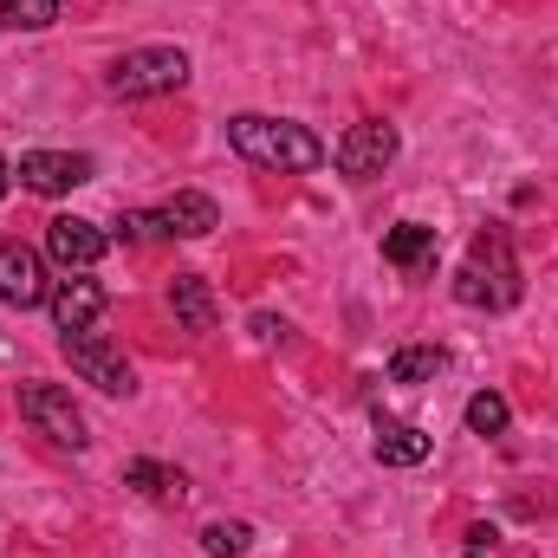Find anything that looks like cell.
<instances>
[{"label":"cell","mask_w":558,"mask_h":558,"mask_svg":"<svg viewBox=\"0 0 558 558\" xmlns=\"http://www.w3.org/2000/svg\"><path fill=\"white\" fill-rule=\"evenodd\" d=\"M507 422H513V410H507V397H500V390L468 397V428H474V435H507Z\"/></svg>","instance_id":"d6986e66"},{"label":"cell","mask_w":558,"mask_h":558,"mask_svg":"<svg viewBox=\"0 0 558 558\" xmlns=\"http://www.w3.org/2000/svg\"><path fill=\"white\" fill-rule=\"evenodd\" d=\"M0 299H7V305H20V312H33V305H46V299H52L46 260H39L26 241H0Z\"/></svg>","instance_id":"ba28073f"},{"label":"cell","mask_w":558,"mask_h":558,"mask_svg":"<svg viewBox=\"0 0 558 558\" xmlns=\"http://www.w3.org/2000/svg\"><path fill=\"white\" fill-rule=\"evenodd\" d=\"M105 85H111L118 98H162V92H182V85H189V52H175V46H137V52L111 59Z\"/></svg>","instance_id":"3957f363"},{"label":"cell","mask_w":558,"mask_h":558,"mask_svg":"<svg viewBox=\"0 0 558 558\" xmlns=\"http://www.w3.org/2000/svg\"><path fill=\"white\" fill-rule=\"evenodd\" d=\"M156 228H162L169 241H202V234H215V228H221V208H215V195L182 189V195H169V202L156 208Z\"/></svg>","instance_id":"8fae6325"},{"label":"cell","mask_w":558,"mask_h":558,"mask_svg":"<svg viewBox=\"0 0 558 558\" xmlns=\"http://www.w3.org/2000/svg\"><path fill=\"white\" fill-rule=\"evenodd\" d=\"M59 20V0H0V33H46Z\"/></svg>","instance_id":"e0dca14e"},{"label":"cell","mask_w":558,"mask_h":558,"mask_svg":"<svg viewBox=\"0 0 558 558\" xmlns=\"http://www.w3.org/2000/svg\"><path fill=\"white\" fill-rule=\"evenodd\" d=\"M162 228H156V215H118V241H131V247H143V241H156Z\"/></svg>","instance_id":"ffe728a7"},{"label":"cell","mask_w":558,"mask_h":558,"mask_svg":"<svg viewBox=\"0 0 558 558\" xmlns=\"http://www.w3.org/2000/svg\"><path fill=\"white\" fill-rule=\"evenodd\" d=\"M59 351H65V364H72L85 384H98L105 397H131V390H137L131 357H124L105 331H65V338H59Z\"/></svg>","instance_id":"277c9868"},{"label":"cell","mask_w":558,"mask_h":558,"mask_svg":"<svg viewBox=\"0 0 558 558\" xmlns=\"http://www.w3.org/2000/svg\"><path fill=\"white\" fill-rule=\"evenodd\" d=\"M20 416L59 448H85V410L59 384H20Z\"/></svg>","instance_id":"8992f818"},{"label":"cell","mask_w":558,"mask_h":558,"mask_svg":"<svg viewBox=\"0 0 558 558\" xmlns=\"http://www.w3.org/2000/svg\"><path fill=\"white\" fill-rule=\"evenodd\" d=\"M454 299L474 305V312H507V305H520V260H513L507 228L474 234V247H468V260H461V274H454Z\"/></svg>","instance_id":"7a4b0ae2"},{"label":"cell","mask_w":558,"mask_h":558,"mask_svg":"<svg viewBox=\"0 0 558 558\" xmlns=\"http://www.w3.org/2000/svg\"><path fill=\"white\" fill-rule=\"evenodd\" d=\"M46 254L65 267V274H92L105 254H111V234L98 221H78V215H59L46 221Z\"/></svg>","instance_id":"52a82bcc"},{"label":"cell","mask_w":558,"mask_h":558,"mask_svg":"<svg viewBox=\"0 0 558 558\" xmlns=\"http://www.w3.org/2000/svg\"><path fill=\"white\" fill-rule=\"evenodd\" d=\"M33 195H65L78 182H92V156H72V149H26L20 169H13Z\"/></svg>","instance_id":"9c48e42d"},{"label":"cell","mask_w":558,"mask_h":558,"mask_svg":"<svg viewBox=\"0 0 558 558\" xmlns=\"http://www.w3.org/2000/svg\"><path fill=\"white\" fill-rule=\"evenodd\" d=\"M124 487H137L149 500H182V494H189V481H182L175 468H162V461H131V468H124Z\"/></svg>","instance_id":"2e32d148"},{"label":"cell","mask_w":558,"mask_h":558,"mask_svg":"<svg viewBox=\"0 0 558 558\" xmlns=\"http://www.w3.org/2000/svg\"><path fill=\"white\" fill-rule=\"evenodd\" d=\"M397 124H384V118H364V124H351L338 149H331V162H338V175H351V182H371V175H384L390 162H397Z\"/></svg>","instance_id":"5b68a950"},{"label":"cell","mask_w":558,"mask_h":558,"mask_svg":"<svg viewBox=\"0 0 558 558\" xmlns=\"http://www.w3.org/2000/svg\"><path fill=\"white\" fill-rule=\"evenodd\" d=\"M448 371V351L441 344H403L390 357V384H435Z\"/></svg>","instance_id":"9a60e30c"},{"label":"cell","mask_w":558,"mask_h":558,"mask_svg":"<svg viewBox=\"0 0 558 558\" xmlns=\"http://www.w3.org/2000/svg\"><path fill=\"white\" fill-rule=\"evenodd\" d=\"M228 143H234L247 162L279 169V175H305V169H318V162L331 156L305 124H292V118H260V111H241V118L228 124Z\"/></svg>","instance_id":"6da1fadb"},{"label":"cell","mask_w":558,"mask_h":558,"mask_svg":"<svg viewBox=\"0 0 558 558\" xmlns=\"http://www.w3.org/2000/svg\"><path fill=\"white\" fill-rule=\"evenodd\" d=\"M46 305H52V325H59V331H92V325L105 318V305H111V299H105V286H98V279L72 274V279H59V286H52V299H46Z\"/></svg>","instance_id":"30bf717a"},{"label":"cell","mask_w":558,"mask_h":558,"mask_svg":"<svg viewBox=\"0 0 558 558\" xmlns=\"http://www.w3.org/2000/svg\"><path fill=\"white\" fill-rule=\"evenodd\" d=\"M428 435H422L416 422H377V461L384 468H416V461H428Z\"/></svg>","instance_id":"5bb4252c"},{"label":"cell","mask_w":558,"mask_h":558,"mask_svg":"<svg viewBox=\"0 0 558 558\" xmlns=\"http://www.w3.org/2000/svg\"><path fill=\"white\" fill-rule=\"evenodd\" d=\"M468 558H481V553H468Z\"/></svg>","instance_id":"7402d4cb"},{"label":"cell","mask_w":558,"mask_h":558,"mask_svg":"<svg viewBox=\"0 0 558 558\" xmlns=\"http://www.w3.org/2000/svg\"><path fill=\"white\" fill-rule=\"evenodd\" d=\"M254 546V526H241V520H215V526H202V553L208 558H241Z\"/></svg>","instance_id":"ac0fdd59"},{"label":"cell","mask_w":558,"mask_h":558,"mask_svg":"<svg viewBox=\"0 0 558 558\" xmlns=\"http://www.w3.org/2000/svg\"><path fill=\"white\" fill-rule=\"evenodd\" d=\"M384 260H390L397 274H428V267H435V228L397 221V228L384 234Z\"/></svg>","instance_id":"4fadbf2b"},{"label":"cell","mask_w":558,"mask_h":558,"mask_svg":"<svg viewBox=\"0 0 558 558\" xmlns=\"http://www.w3.org/2000/svg\"><path fill=\"white\" fill-rule=\"evenodd\" d=\"M7 189H13V162L0 156V195H7Z\"/></svg>","instance_id":"44dd1931"},{"label":"cell","mask_w":558,"mask_h":558,"mask_svg":"<svg viewBox=\"0 0 558 558\" xmlns=\"http://www.w3.org/2000/svg\"><path fill=\"white\" fill-rule=\"evenodd\" d=\"M169 312H175V325L182 331H195V338H208L215 331V292H208V279L202 274H175V286H169Z\"/></svg>","instance_id":"7c38bea8"}]
</instances>
